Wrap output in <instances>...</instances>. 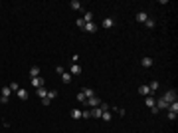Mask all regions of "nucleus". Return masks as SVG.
I'll return each mask as SVG.
<instances>
[{"instance_id": "29", "label": "nucleus", "mask_w": 178, "mask_h": 133, "mask_svg": "<svg viewBox=\"0 0 178 133\" xmlns=\"http://www.w3.org/2000/svg\"><path fill=\"white\" fill-rule=\"evenodd\" d=\"M8 88H10L12 91H18V89H20V88H18V84H16V81H14V84H10V86H8Z\"/></svg>"}, {"instance_id": "9", "label": "nucleus", "mask_w": 178, "mask_h": 133, "mask_svg": "<svg viewBox=\"0 0 178 133\" xmlns=\"http://www.w3.org/2000/svg\"><path fill=\"white\" fill-rule=\"evenodd\" d=\"M155 97H152V93H150V95H146V97H145V105H146V107H155Z\"/></svg>"}, {"instance_id": "26", "label": "nucleus", "mask_w": 178, "mask_h": 133, "mask_svg": "<svg viewBox=\"0 0 178 133\" xmlns=\"http://www.w3.org/2000/svg\"><path fill=\"white\" fill-rule=\"evenodd\" d=\"M75 24H77V28H81V30L85 28V20H83V18H77V20H75Z\"/></svg>"}, {"instance_id": "14", "label": "nucleus", "mask_w": 178, "mask_h": 133, "mask_svg": "<svg viewBox=\"0 0 178 133\" xmlns=\"http://www.w3.org/2000/svg\"><path fill=\"white\" fill-rule=\"evenodd\" d=\"M113 26H115V20H113V18H105V20H103V28H113Z\"/></svg>"}, {"instance_id": "30", "label": "nucleus", "mask_w": 178, "mask_h": 133, "mask_svg": "<svg viewBox=\"0 0 178 133\" xmlns=\"http://www.w3.org/2000/svg\"><path fill=\"white\" fill-rule=\"evenodd\" d=\"M56 72H57V74H59V76H61V74H63L66 70H63V68H61V66H57V68H56Z\"/></svg>"}, {"instance_id": "12", "label": "nucleus", "mask_w": 178, "mask_h": 133, "mask_svg": "<svg viewBox=\"0 0 178 133\" xmlns=\"http://www.w3.org/2000/svg\"><path fill=\"white\" fill-rule=\"evenodd\" d=\"M69 115H71L73 119H81V109H77V107H73V109L69 111Z\"/></svg>"}, {"instance_id": "6", "label": "nucleus", "mask_w": 178, "mask_h": 133, "mask_svg": "<svg viewBox=\"0 0 178 133\" xmlns=\"http://www.w3.org/2000/svg\"><path fill=\"white\" fill-rule=\"evenodd\" d=\"M101 115H103V109H101V107H91V117L101 119Z\"/></svg>"}, {"instance_id": "8", "label": "nucleus", "mask_w": 178, "mask_h": 133, "mask_svg": "<svg viewBox=\"0 0 178 133\" xmlns=\"http://www.w3.org/2000/svg\"><path fill=\"white\" fill-rule=\"evenodd\" d=\"M83 30H85V32H91V34H93V32H97V26H95V22H87Z\"/></svg>"}, {"instance_id": "3", "label": "nucleus", "mask_w": 178, "mask_h": 133, "mask_svg": "<svg viewBox=\"0 0 178 133\" xmlns=\"http://www.w3.org/2000/svg\"><path fill=\"white\" fill-rule=\"evenodd\" d=\"M32 86H34L36 89L44 88V86H46V79L42 78V76H38V78H32Z\"/></svg>"}, {"instance_id": "16", "label": "nucleus", "mask_w": 178, "mask_h": 133, "mask_svg": "<svg viewBox=\"0 0 178 133\" xmlns=\"http://www.w3.org/2000/svg\"><path fill=\"white\" fill-rule=\"evenodd\" d=\"M148 89H150V93H156V91H158V81H150V84H148Z\"/></svg>"}, {"instance_id": "19", "label": "nucleus", "mask_w": 178, "mask_h": 133, "mask_svg": "<svg viewBox=\"0 0 178 133\" xmlns=\"http://www.w3.org/2000/svg\"><path fill=\"white\" fill-rule=\"evenodd\" d=\"M81 91H83L85 100H89V97H93V95H95V93H93V89H91V88H85V89H81Z\"/></svg>"}, {"instance_id": "5", "label": "nucleus", "mask_w": 178, "mask_h": 133, "mask_svg": "<svg viewBox=\"0 0 178 133\" xmlns=\"http://www.w3.org/2000/svg\"><path fill=\"white\" fill-rule=\"evenodd\" d=\"M16 95H18V100H28V97H30L28 89H24V88H20V89H18V91H16Z\"/></svg>"}, {"instance_id": "11", "label": "nucleus", "mask_w": 178, "mask_h": 133, "mask_svg": "<svg viewBox=\"0 0 178 133\" xmlns=\"http://www.w3.org/2000/svg\"><path fill=\"white\" fill-rule=\"evenodd\" d=\"M69 6H71V10H83V6H81V2H79V0H71V4H69Z\"/></svg>"}, {"instance_id": "13", "label": "nucleus", "mask_w": 178, "mask_h": 133, "mask_svg": "<svg viewBox=\"0 0 178 133\" xmlns=\"http://www.w3.org/2000/svg\"><path fill=\"white\" fill-rule=\"evenodd\" d=\"M69 74H71V76H79V74H81V68H79L77 64H73L71 70H69Z\"/></svg>"}, {"instance_id": "22", "label": "nucleus", "mask_w": 178, "mask_h": 133, "mask_svg": "<svg viewBox=\"0 0 178 133\" xmlns=\"http://www.w3.org/2000/svg\"><path fill=\"white\" fill-rule=\"evenodd\" d=\"M36 93H38V97H40V100H44L46 95H48V89H46V88H40Z\"/></svg>"}, {"instance_id": "28", "label": "nucleus", "mask_w": 178, "mask_h": 133, "mask_svg": "<svg viewBox=\"0 0 178 133\" xmlns=\"http://www.w3.org/2000/svg\"><path fill=\"white\" fill-rule=\"evenodd\" d=\"M176 115H178V113H174V111H168V119H170V121H174Z\"/></svg>"}, {"instance_id": "20", "label": "nucleus", "mask_w": 178, "mask_h": 133, "mask_svg": "<svg viewBox=\"0 0 178 133\" xmlns=\"http://www.w3.org/2000/svg\"><path fill=\"white\" fill-rule=\"evenodd\" d=\"M46 97H48V100H50V101H52V100H56V97H57V89H50Z\"/></svg>"}, {"instance_id": "23", "label": "nucleus", "mask_w": 178, "mask_h": 133, "mask_svg": "<svg viewBox=\"0 0 178 133\" xmlns=\"http://www.w3.org/2000/svg\"><path fill=\"white\" fill-rule=\"evenodd\" d=\"M101 119H103V121H111V113H109V111H103Z\"/></svg>"}, {"instance_id": "1", "label": "nucleus", "mask_w": 178, "mask_h": 133, "mask_svg": "<svg viewBox=\"0 0 178 133\" xmlns=\"http://www.w3.org/2000/svg\"><path fill=\"white\" fill-rule=\"evenodd\" d=\"M10 93H12V89L8 86H4L2 91H0V103H8L10 101Z\"/></svg>"}, {"instance_id": "21", "label": "nucleus", "mask_w": 178, "mask_h": 133, "mask_svg": "<svg viewBox=\"0 0 178 133\" xmlns=\"http://www.w3.org/2000/svg\"><path fill=\"white\" fill-rule=\"evenodd\" d=\"M83 20H85V24L87 22H93V12H85V14H83Z\"/></svg>"}, {"instance_id": "27", "label": "nucleus", "mask_w": 178, "mask_h": 133, "mask_svg": "<svg viewBox=\"0 0 178 133\" xmlns=\"http://www.w3.org/2000/svg\"><path fill=\"white\" fill-rule=\"evenodd\" d=\"M77 101L85 103V95H83V91H77Z\"/></svg>"}, {"instance_id": "18", "label": "nucleus", "mask_w": 178, "mask_h": 133, "mask_svg": "<svg viewBox=\"0 0 178 133\" xmlns=\"http://www.w3.org/2000/svg\"><path fill=\"white\" fill-rule=\"evenodd\" d=\"M38 76H40V68L34 66L32 70H30V79H32V78H38Z\"/></svg>"}, {"instance_id": "15", "label": "nucleus", "mask_w": 178, "mask_h": 133, "mask_svg": "<svg viewBox=\"0 0 178 133\" xmlns=\"http://www.w3.org/2000/svg\"><path fill=\"white\" fill-rule=\"evenodd\" d=\"M139 93H141V95H150V89H148V86H141V88H139Z\"/></svg>"}, {"instance_id": "17", "label": "nucleus", "mask_w": 178, "mask_h": 133, "mask_svg": "<svg viewBox=\"0 0 178 133\" xmlns=\"http://www.w3.org/2000/svg\"><path fill=\"white\" fill-rule=\"evenodd\" d=\"M141 64H143L145 68H150L155 62H152V58H143V60H141Z\"/></svg>"}, {"instance_id": "31", "label": "nucleus", "mask_w": 178, "mask_h": 133, "mask_svg": "<svg viewBox=\"0 0 178 133\" xmlns=\"http://www.w3.org/2000/svg\"><path fill=\"white\" fill-rule=\"evenodd\" d=\"M42 103H44V105H46V107H48V105H50V103H52V101H50V100H48V97H44V100H42Z\"/></svg>"}, {"instance_id": "10", "label": "nucleus", "mask_w": 178, "mask_h": 133, "mask_svg": "<svg viewBox=\"0 0 178 133\" xmlns=\"http://www.w3.org/2000/svg\"><path fill=\"white\" fill-rule=\"evenodd\" d=\"M59 78H61V81H63V84H71V78H73V76H71L69 72H63Z\"/></svg>"}, {"instance_id": "4", "label": "nucleus", "mask_w": 178, "mask_h": 133, "mask_svg": "<svg viewBox=\"0 0 178 133\" xmlns=\"http://www.w3.org/2000/svg\"><path fill=\"white\" fill-rule=\"evenodd\" d=\"M85 103H87L89 107H99V105H101V100H99V97H95V95H93V97H89V100H85Z\"/></svg>"}, {"instance_id": "2", "label": "nucleus", "mask_w": 178, "mask_h": 133, "mask_svg": "<svg viewBox=\"0 0 178 133\" xmlns=\"http://www.w3.org/2000/svg\"><path fill=\"white\" fill-rule=\"evenodd\" d=\"M162 100L166 101V103H172V101H176V89H168L166 93L162 95Z\"/></svg>"}, {"instance_id": "7", "label": "nucleus", "mask_w": 178, "mask_h": 133, "mask_svg": "<svg viewBox=\"0 0 178 133\" xmlns=\"http://www.w3.org/2000/svg\"><path fill=\"white\" fill-rule=\"evenodd\" d=\"M146 20H148V14H146L145 10H143V12H137V22H143V24H145Z\"/></svg>"}, {"instance_id": "24", "label": "nucleus", "mask_w": 178, "mask_h": 133, "mask_svg": "<svg viewBox=\"0 0 178 133\" xmlns=\"http://www.w3.org/2000/svg\"><path fill=\"white\" fill-rule=\"evenodd\" d=\"M89 117H91V109L81 111V119H89Z\"/></svg>"}, {"instance_id": "25", "label": "nucleus", "mask_w": 178, "mask_h": 133, "mask_svg": "<svg viewBox=\"0 0 178 133\" xmlns=\"http://www.w3.org/2000/svg\"><path fill=\"white\" fill-rule=\"evenodd\" d=\"M145 26H146V28H155V26H156V22L152 20V18H148V20L145 22Z\"/></svg>"}]
</instances>
